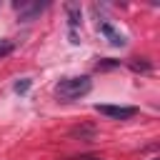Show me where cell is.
I'll return each instance as SVG.
<instances>
[{
    "label": "cell",
    "instance_id": "obj_2",
    "mask_svg": "<svg viewBox=\"0 0 160 160\" xmlns=\"http://www.w3.org/2000/svg\"><path fill=\"white\" fill-rule=\"evenodd\" d=\"M12 8H15V12H18V18H20L22 22H30L32 18H38V15L45 10V2H28V0H15V2H12Z\"/></svg>",
    "mask_w": 160,
    "mask_h": 160
},
{
    "label": "cell",
    "instance_id": "obj_9",
    "mask_svg": "<svg viewBox=\"0 0 160 160\" xmlns=\"http://www.w3.org/2000/svg\"><path fill=\"white\" fill-rule=\"evenodd\" d=\"M80 160H100V158H90V155H88V158H80Z\"/></svg>",
    "mask_w": 160,
    "mask_h": 160
},
{
    "label": "cell",
    "instance_id": "obj_1",
    "mask_svg": "<svg viewBox=\"0 0 160 160\" xmlns=\"http://www.w3.org/2000/svg\"><path fill=\"white\" fill-rule=\"evenodd\" d=\"M92 90V80L88 75H78V78H62L58 85H55V95L58 100L62 102H72L82 95H88Z\"/></svg>",
    "mask_w": 160,
    "mask_h": 160
},
{
    "label": "cell",
    "instance_id": "obj_6",
    "mask_svg": "<svg viewBox=\"0 0 160 160\" xmlns=\"http://www.w3.org/2000/svg\"><path fill=\"white\" fill-rule=\"evenodd\" d=\"M130 68L132 70H150V62L148 60H140V62L138 60H130Z\"/></svg>",
    "mask_w": 160,
    "mask_h": 160
},
{
    "label": "cell",
    "instance_id": "obj_5",
    "mask_svg": "<svg viewBox=\"0 0 160 160\" xmlns=\"http://www.w3.org/2000/svg\"><path fill=\"white\" fill-rule=\"evenodd\" d=\"M12 50H15V42H12V40H8V38H0V58L10 55Z\"/></svg>",
    "mask_w": 160,
    "mask_h": 160
},
{
    "label": "cell",
    "instance_id": "obj_7",
    "mask_svg": "<svg viewBox=\"0 0 160 160\" xmlns=\"http://www.w3.org/2000/svg\"><path fill=\"white\" fill-rule=\"evenodd\" d=\"M28 88H30V80H28V78L20 80V82H15V92H25Z\"/></svg>",
    "mask_w": 160,
    "mask_h": 160
},
{
    "label": "cell",
    "instance_id": "obj_8",
    "mask_svg": "<svg viewBox=\"0 0 160 160\" xmlns=\"http://www.w3.org/2000/svg\"><path fill=\"white\" fill-rule=\"evenodd\" d=\"M115 65H118L115 60H105V62H98V70H100V68H115Z\"/></svg>",
    "mask_w": 160,
    "mask_h": 160
},
{
    "label": "cell",
    "instance_id": "obj_3",
    "mask_svg": "<svg viewBox=\"0 0 160 160\" xmlns=\"http://www.w3.org/2000/svg\"><path fill=\"white\" fill-rule=\"evenodd\" d=\"M95 110L105 118H112V120H130L138 110L130 108V105H95Z\"/></svg>",
    "mask_w": 160,
    "mask_h": 160
},
{
    "label": "cell",
    "instance_id": "obj_10",
    "mask_svg": "<svg viewBox=\"0 0 160 160\" xmlns=\"http://www.w3.org/2000/svg\"><path fill=\"white\" fill-rule=\"evenodd\" d=\"M155 160H158V158H155Z\"/></svg>",
    "mask_w": 160,
    "mask_h": 160
},
{
    "label": "cell",
    "instance_id": "obj_4",
    "mask_svg": "<svg viewBox=\"0 0 160 160\" xmlns=\"http://www.w3.org/2000/svg\"><path fill=\"white\" fill-rule=\"evenodd\" d=\"M98 28H100V32H102V35L110 40V45H115V48H122V45L128 42V40H125V35H122V32H118V30H115L110 22H100Z\"/></svg>",
    "mask_w": 160,
    "mask_h": 160
}]
</instances>
